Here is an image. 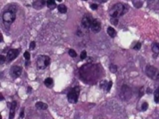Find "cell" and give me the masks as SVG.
<instances>
[{
  "mask_svg": "<svg viewBox=\"0 0 159 119\" xmlns=\"http://www.w3.org/2000/svg\"><path fill=\"white\" fill-rule=\"evenodd\" d=\"M128 10L126 4H124L121 3H118L109 10V16L112 18L118 19L119 17L122 16L125 14Z\"/></svg>",
  "mask_w": 159,
  "mask_h": 119,
  "instance_id": "1",
  "label": "cell"
},
{
  "mask_svg": "<svg viewBox=\"0 0 159 119\" xmlns=\"http://www.w3.org/2000/svg\"><path fill=\"white\" fill-rule=\"evenodd\" d=\"M2 19L4 24L11 25L16 19V11L12 9L6 10L3 12Z\"/></svg>",
  "mask_w": 159,
  "mask_h": 119,
  "instance_id": "2",
  "label": "cell"
},
{
  "mask_svg": "<svg viewBox=\"0 0 159 119\" xmlns=\"http://www.w3.org/2000/svg\"><path fill=\"white\" fill-rule=\"evenodd\" d=\"M132 95V93L130 87L126 85H124L121 86L119 94L121 99L124 101H129L131 98Z\"/></svg>",
  "mask_w": 159,
  "mask_h": 119,
  "instance_id": "3",
  "label": "cell"
},
{
  "mask_svg": "<svg viewBox=\"0 0 159 119\" xmlns=\"http://www.w3.org/2000/svg\"><path fill=\"white\" fill-rule=\"evenodd\" d=\"M80 93V89L78 86H75V87L72 88L67 94L68 102L72 104H76L78 100Z\"/></svg>",
  "mask_w": 159,
  "mask_h": 119,
  "instance_id": "4",
  "label": "cell"
},
{
  "mask_svg": "<svg viewBox=\"0 0 159 119\" xmlns=\"http://www.w3.org/2000/svg\"><path fill=\"white\" fill-rule=\"evenodd\" d=\"M145 73L150 79L155 81L159 80V70L152 65H147L145 67Z\"/></svg>",
  "mask_w": 159,
  "mask_h": 119,
  "instance_id": "5",
  "label": "cell"
},
{
  "mask_svg": "<svg viewBox=\"0 0 159 119\" xmlns=\"http://www.w3.org/2000/svg\"><path fill=\"white\" fill-rule=\"evenodd\" d=\"M50 58L47 55H40L37 59V67L38 69H44L50 65Z\"/></svg>",
  "mask_w": 159,
  "mask_h": 119,
  "instance_id": "6",
  "label": "cell"
},
{
  "mask_svg": "<svg viewBox=\"0 0 159 119\" xmlns=\"http://www.w3.org/2000/svg\"><path fill=\"white\" fill-rule=\"evenodd\" d=\"M94 19L93 18V17L91 16L90 14H86L83 17V18L82 19V22H81V25H82V27L84 29H90L91 26V24L93 22Z\"/></svg>",
  "mask_w": 159,
  "mask_h": 119,
  "instance_id": "7",
  "label": "cell"
},
{
  "mask_svg": "<svg viewBox=\"0 0 159 119\" xmlns=\"http://www.w3.org/2000/svg\"><path fill=\"white\" fill-rule=\"evenodd\" d=\"M22 68L19 66H13L11 68L9 71V73L11 76L14 79L18 78L21 76L22 73Z\"/></svg>",
  "mask_w": 159,
  "mask_h": 119,
  "instance_id": "8",
  "label": "cell"
},
{
  "mask_svg": "<svg viewBox=\"0 0 159 119\" xmlns=\"http://www.w3.org/2000/svg\"><path fill=\"white\" fill-rule=\"evenodd\" d=\"M90 29L93 33H98L101 29V22L97 19H94L93 22L91 24Z\"/></svg>",
  "mask_w": 159,
  "mask_h": 119,
  "instance_id": "9",
  "label": "cell"
},
{
  "mask_svg": "<svg viewBox=\"0 0 159 119\" xmlns=\"http://www.w3.org/2000/svg\"><path fill=\"white\" fill-rule=\"evenodd\" d=\"M19 50L18 49H11L9 50L7 53V57H6V60L8 61L9 62L15 59L19 53Z\"/></svg>",
  "mask_w": 159,
  "mask_h": 119,
  "instance_id": "10",
  "label": "cell"
},
{
  "mask_svg": "<svg viewBox=\"0 0 159 119\" xmlns=\"http://www.w3.org/2000/svg\"><path fill=\"white\" fill-rule=\"evenodd\" d=\"M46 2L44 0H38V1H35L32 3V6L36 9L39 10L44 7L46 4Z\"/></svg>",
  "mask_w": 159,
  "mask_h": 119,
  "instance_id": "11",
  "label": "cell"
},
{
  "mask_svg": "<svg viewBox=\"0 0 159 119\" xmlns=\"http://www.w3.org/2000/svg\"><path fill=\"white\" fill-rule=\"evenodd\" d=\"M17 102L16 101H13L11 104V107H10V112L9 115V119H13L15 115V109L16 107Z\"/></svg>",
  "mask_w": 159,
  "mask_h": 119,
  "instance_id": "12",
  "label": "cell"
},
{
  "mask_svg": "<svg viewBox=\"0 0 159 119\" xmlns=\"http://www.w3.org/2000/svg\"><path fill=\"white\" fill-rule=\"evenodd\" d=\"M36 108L40 110H46L48 108V105L47 104L42 102H37L36 104Z\"/></svg>",
  "mask_w": 159,
  "mask_h": 119,
  "instance_id": "13",
  "label": "cell"
},
{
  "mask_svg": "<svg viewBox=\"0 0 159 119\" xmlns=\"http://www.w3.org/2000/svg\"><path fill=\"white\" fill-rule=\"evenodd\" d=\"M107 32H108V35L109 36L111 37V38H114L116 35V31H115L114 29L112 27L109 26L108 27V29H107Z\"/></svg>",
  "mask_w": 159,
  "mask_h": 119,
  "instance_id": "14",
  "label": "cell"
},
{
  "mask_svg": "<svg viewBox=\"0 0 159 119\" xmlns=\"http://www.w3.org/2000/svg\"><path fill=\"white\" fill-rule=\"evenodd\" d=\"M47 6L48 8H49L50 9H54L57 6V4L55 1L54 0H48L47 1Z\"/></svg>",
  "mask_w": 159,
  "mask_h": 119,
  "instance_id": "15",
  "label": "cell"
},
{
  "mask_svg": "<svg viewBox=\"0 0 159 119\" xmlns=\"http://www.w3.org/2000/svg\"><path fill=\"white\" fill-rule=\"evenodd\" d=\"M58 11H59L60 13H62V14H65V13H66L67 11V8H66V6L64 4H60L58 6Z\"/></svg>",
  "mask_w": 159,
  "mask_h": 119,
  "instance_id": "16",
  "label": "cell"
},
{
  "mask_svg": "<svg viewBox=\"0 0 159 119\" xmlns=\"http://www.w3.org/2000/svg\"><path fill=\"white\" fill-rule=\"evenodd\" d=\"M44 85L45 86H47V87H50L53 85L54 83V81H53L52 78H47L45 79L44 81Z\"/></svg>",
  "mask_w": 159,
  "mask_h": 119,
  "instance_id": "17",
  "label": "cell"
},
{
  "mask_svg": "<svg viewBox=\"0 0 159 119\" xmlns=\"http://www.w3.org/2000/svg\"><path fill=\"white\" fill-rule=\"evenodd\" d=\"M152 51L155 54H159V43H154L152 47Z\"/></svg>",
  "mask_w": 159,
  "mask_h": 119,
  "instance_id": "18",
  "label": "cell"
},
{
  "mask_svg": "<svg viewBox=\"0 0 159 119\" xmlns=\"http://www.w3.org/2000/svg\"><path fill=\"white\" fill-rule=\"evenodd\" d=\"M154 101L155 103L159 102V87L157 88L154 92Z\"/></svg>",
  "mask_w": 159,
  "mask_h": 119,
  "instance_id": "19",
  "label": "cell"
},
{
  "mask_svg": "<svg viewBox=\"0 0 159 119\" xmlns=\"http://www.w3.org/2000/svg\"><path fill=\"white\" fill-rule=\"evenodd\" d=\"M109 70L112 73H116L117 70H118V67H117L116 65L111 64V65H109Z\"/></svg>",
  "mask_w": 159,
  "mask_h": 119,
  "instance_id": "20",
  "label": "cell"
},
{
  "mask_svg": "<svg viewBox=\"0 0 159 119\" xmlns=\"http://www.w3.org/2000/svg\"><path fill=\"white\" fill-rule=\"evenodd\" d=\"M68 55H69L71 57H72V58H75V57H76V56H77V53H76V51L73 50V49H70V50H68Z\"/></svg>",
  "mask_w": 159,
  "mask_h": 119,
  "instance_id": "21",
  "label": "cell"
},
{
  "mask_svg": "<svg viewBox=\"0 0 159 119\" xmlns=\"http://www.w3.org/2000/svg\"><path fill=\"white\" fill-rule=\"evenodd\" d=\"M148 107H149L148 103L146 102H145L143 103L142 105V106H141L142 110V111L147 110V109H148Z\"/></svg>",
  "mask_w": 159,
  "mask_h": 119,
  "instance_id": "22",
  "label": "cell"
},
{
  "mask_svg": "<svg viewBox=\"0 0 159 119\" xmlns=\"http://www.w3.org/2000/svg\"><path fill=\"white\" fill-rule=\"evenodd\" d=\"M86 57H87V53H86V51H85V50H83V51H82V53H81V54H80L81 59L84 60L85 58H86Z\"/></svg>",
  "mask_w": 159,
  "mask_h": 119,
  "instance_id": "23",
  "label": "cell"
},
{
  "mask_svg": "<svg viewBox=\"0 0 159 119\" xmlns=\"http://www.w3.org/2000/svg\"><path fill=\"white\" fill-rule=\"evenodd\" d=\"M24 57L25 58V59L26 60H30V55L29 53V51H26L24 53Z\"/></svg>",
  "mask_w": 159,
  "mask_h": 119,
  "instance_id": "24",
  "label": "cell"
},
{
  "mask_svg": "<svg viewBox=\"0 0 159 119\" xmlns=\"http://www.w3.org/2000/svg\"><path fill=\"white\" fill-rule=\"evenodd\" d=\"M35 47H36V42L34 41L31 42L29 45V50H33L35 49Z\"/></svg>",
  "mask_w": 159,
  "mask_h": 119,
  "instance_id": "25",
  "label": "cell"
},
{
  "mask_svg": "<svg viewBox=\"0 0 159 119\" xmlns=\"http://www.w3.org/2000/svg\"><path fill=\"white\" fill-rule=\"evenodd\" d=\"M141 45H142L141 43H140V42H137V43L135 45V46H134L133 49L136 50H139L140 49V48H141Z\"/></svg>",
  "mask_w": 159,
  "mask_h": 119,
  "instance_id": "26",
  "label": "cell"
},
{
  "mask_svg": "<svg viewBox=\"0 0 159 119\" xmlns=\"http://www.w3.org/2000/svg\"><path fill=\"white\" fill-rule=\"evenodd\" d=\"M110 21H111V24H112L113 25H114V26L118 25V19L112 18V17H111Z\"/></svg>",
  "mask_w": 159,
  "mask_h": 119,
  "instance_id": "27",
  "label": "cell"
},
{
  "mask_svg": "<svg viewBox=\"0 0 159 119\" xmlns=\"http://www.w3.org/2000/svg\"><path fill=\"white\" fill-rule=\"evenodd\" d=\"M112 86V81H109L108 84V86H107V88H106V91L107 92H109L110 90H111V87Z\"/></svg>",
  "mask_w": 159,
  "mask_h": 119,
  "instance_id": "28",
  "label": "cell"
},
{
  "mask_svg": "<svg viewBox=\"0 0 159 119\" xmlns=\"http://www.w3.org/2000/svg\"><path fill=\"white\" fill-rule=\"evenodd\" d=\"M6 60V58L4 56L2 55H1V57H0V64H1V65L3 64L4 62H5Z\"/></svg>",
  "mask_w": 159,
  "mask_h": 119,
  "instance_id": "29",
  "label": "cell"
},
{
  "mask_svg": "<svg viewBox=\"0 0 159 119\" xmlns=\"http://www.w3.org/2000/svg\"><path fill=\"white\" fill-rule=\"evenodd\" d=\"M90 8H91V9L92 10H96L98 9V4H97L94 3V4H91V5H90Z\"/></svg>",
  "mask_w": 159,
  "mask_h": 119,
  "instance_id": "30",
  "label": "cell"
},
{
  "mask_svg": "<svg viewBox=\"0 0 159 119\" xmlns=\"http://www.w3.org/2000/svg\"><path fill=\"white\" fill-rule=\"evenodd\" d=\"M19 116L21 119H23L24 118V109H22V111L21 112Z\"/></svg>",
  "mask_w": 159,
  "mask_h": 119,
  "instance_id": "31",
  "label": "cell"
},
{
  "mask_svg": "<svg viewBox=\"0 0 159 119\" xmlns=\"http://www.w3.org/2000/svg\"><path fill=\"white\" fill-rule=\"evenodd\" d=\"M31 90H32V88H31L30 87H28V93H29V91H31Z\"/></svg>",
  "mask_w": 159,
  "mask_h": 119,
  "instance_id": "32",
  "label": "cell"
},
{
  "mask_svg": "<svg viewBox=\"0 0 159 119\" xmlns=\"http://www.w3.org/2000/svg\"><path fill=\"white\" fill-rule=\"evenodd\" d=\"M1 101H2V100H3V99H4V98H3V95H2V94H1Z\"/></svg>",
  "mask_w": 159,
  "mask_h": 119,
  "instance_id": "33",
  "label": "cell"
}]
</instances>
